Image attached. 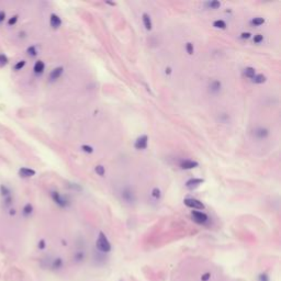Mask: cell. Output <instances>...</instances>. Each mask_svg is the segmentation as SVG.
<instances>
[{
	"label": "cell",
	"instance_id": "cell-29",
	"mask_svg": "<svg viewBox=\"0 0 281 281\" xmlns=\"http://www.w3.org/2000/svg\"><path fill=\"white\" fill-rule=\"evenodd\" d=\"M12 201H13L12 195H8L6 198H3V204H5V207H10L12 204Z\"/></svg>",
	"mask_w": 281,
	"mask_h": 281
},
{
	"label": "cell",
	"instance_id": "cell-38",
	"mask_svg": "<svg viewBox=\"0 0 281 281\" xmlns=\"http://www.w3.org/2000/svg\"><path fill=\"white\" fill-rule=\"evenodd\" d=\"M250 35H252V34H250V33H248V32H243V33L241 34V37H242V39H244V40H245V39L247 40V39H249V37H250Z\"/></svg>",
	"mask_w": 281,
	"mask_h": 281
},
{
	"label": "cell",
	"instance_id": "cell-5",
	"mask_svg": "<svg viewBox=\"0 0 281 281\" xmlns=\"http://www.w3.org/2000/svg\"><path fill=\"white\" fill-rule=\"evenodd\" d=\"M122 199L126 201L127 203H133L136 200V197H135V193L130 188H125L122 191Z\"/></svg>",
	"mask_w": 281,
	"mask_h": 281
},
{
	"label": "cell",
	"instance_id": "cell-9",
	"mask_svg": "<svg viewBox=\"0 0 281 281\" xmlns=\"http://www.w3.org/2000/svg\"><path fill=\"white\" fill-rule=\"evenodd\" d=\"M19 176L21 178H31L35 176V170L28 168V167H22L19 169Z\"/></svg>",
	"mask_w": 281,
	"mask_h": 281
},
{
	"label": "cell",
	"instance_id": "cell-39",
	"mask_svg": "<svg viewBox=\"0 0 281 281\" xmlns=\"http://www.w3.org/2000/svg\"><path fill=\"white\" fill-rule=\"evenodd\" d=\"M39 247H40L41 249H43V248H45V241H44V239L40 241V243H39Z\"/></svg>",
	"mask_w": 281,
	"mask_h": 281
},
{
	"label": "cell",
	"instance_id": "cell-26",
	"mask_svg": "<svg viewBox=\"0 0 281 281\" xmlns=\"http://www.w3.org/2000/svg\"><path fill=\"white\" fill-rule=\"evenodd\" d=\"M95 171L97 172L99 176H101V177H102V176H104V174H106V169H104V167L101 166V165H98V166H96Z\"/></svg>",
	"mask_w": 281,
	"mask_h": 281
},
{
	"label": "cell",
	"instance_id": "cell-18",
	"mask_svg": "<svg viewBox=\"0 0 281 281\" xmlns=\"http://www.w3.org/2000/svg\"><path fill=\"white\" fill-rule=\"evenodd\" d=\"M32 212H33V207H32V204L26 203L22 209L23 215H24V216H29V215L32 214Z\"/></svg>",
	"mask_w": 281,
	"mask_h": 281
},
{
	"label": "cell",
	"instance_id": "cell-3",
	"mask_svg": "<svg viewBox=\"0 0 281 281\" xmlns=\"http://www.w3.org/2000/svg\"><path fill=\"white\" fill-rule=\"evenodd\" d=\"M184 203L186 204L188 208H191V209H195V210H203L204 208V204L201 202V201L197 200V199H193V198H187L184 200Z\"/></svg>",
	"mask_w": 281,
	"mask_h": 281
},
{
	"label": "cell",
	"instance_id": "cell-23",
	"mask_svg": "<svg viewBox=\"0 0 281 281\" xmlns=\"http://www.w3.org/2000/svg\"><path fill=\"white\" fill-rule=\"evenodd\" d=\"M26 53H28V55H29L30 57H35L37 55L36 47H35V46H30V47H28V49H26Z\"/></svg>",
	"mask_w": 281,
	"mask_h": 281
},
{
	"label": "cell",
	"instance_id": "cell-10",
	"mask_svg": "<svg viewBox=\"0 0 281 281\" xmlns=\"http://www.w3.org/2000/svg\"><path fill=\"white\" fill-rule=\"evenodd\" d=\"M49 24H51V26H52L53 29H58L60 26V24H62V20H60V18L57 15L52 13L51 17H49Z\"/></svg>",
	"mask_w": 281,
	"mask_h": 281
},
{
	"label": "cell",
	"instance_id": "cell-36",
	"mask_svg": "<svg viewBox=\"0 0 281 281\" xmlns=\"http://www.w3.org/2000/svg\"><path fill=\"white\" fill-rule=\"evenodd\" d=\"M259 281H269V278H268V276L266 273H261L259 276Z\"/></svg>",
	"mask_w": 281,
	"mask_h": 281
},
{
	"label": "cell",
	"instance_id": "cell-32",
	"mask_svg": "<svg viewBox=\"0 0 281 281\" xmlns=\"http://www.w3.org/2000/svg\"><path fill=\"white\" fill-rule=\"evenodd\" d=\"M186 49H187V53L190 55H192L193 52H195V49H193V44L191 43H187L186 45Z\"/></svg>",
	"mask_w": 281,
	"mask_h": 281
},
{
	"label": "cell",
	"instance_id": "cell-27",
	"mask_svg": "<svg viewBox=\"0 0 281 281\" xmlns=\"http://www.w3.org/2000/svg\"><path fill=\"white\" fill-rule=\"evenodd\" d=\"M24 66H25V60H23V59L19 60L15 66H13V69H15V70H20V69H22Z\"/></svg>",
	"mask_w": 281,
	"mask_h": 281
},
{
	"label": "cell",
	"instance_id": "cell-21",
	"mask_svg": "<svg viewBox=\"0 0 281 281\" xmlns=\"http://www.w3.org/2000/svg\"><path fill=\"white\" fill-rule=\"evenodd\" d=\"M252 81L255 83H262L266 81V76L262 74H259V75H255V77L252 78Z\"/></svg>",
	"mask_w": 281,
	"mask_h": 281
},
{
	"label": "cell",
	"instance_id": "cell-1",
	"mask_svg": "<svg viewBox=\"0 0 281 281\" xmlns=\"http://www.w3.org/2000/svg\"><path fill=\"white\" fill-rule=\"evenodd\" d=\"M96 246H97L98 250H100L101 252H109L111 250V244L102 232L99 233L98 239L96 242Z\"/></svg>",
	"mask_w": 281,
	"mask_h": 281
},
{
	"label": "cell",
	"instance_id": "cell-33",
	"mask_svg": "<svg viewBox=\"0 0 281 281\" xmlns=\"http://www.w3.org/2000/svg\"><path fill=\"white\" fill-rule=\"evenodd\" d=\"M81 149H83L85 153H88V154H91L93 152V148L91 146H88V145H83L81 146Z\"/></svg>",
	"mask_w": 281,
	"mask_h": 281
},
{
	"label": "cell",
	"instance_id": "cell-35",
	"mask_svg": "<svg viewBox=\"0 0 281 281\" xmlns=\"http://www.w3.org/2000/svg\"><path fill=\"white\" fill-rule=\"evenodd\" d=\"M211 278V273H205L201 276V281H209Z\"/></svg>",
	"mask_w": 281,
	"mask_h": 281
},
{
	"label": "cell",
	"instance_id": "cell-19",
	"mask_svg": "<svg viewBox=\"0 0 281 281\" xmlns=\"http://www.w3.org/2000/svg\"><path fill=\"white\" fill-rule=\"evenodd\" d=\"M244 75L246 76V77L248 78H254L256 75V70L255 68H252V67H246V68L244 69Z\"/></svg>",
	"mask_w": 281,
	"mask_h": 281
},
{
	"label": "cell",
	"instance_id": "cell-25",
	"mask_svg": "<svg viewBox=\"0 0 281 281\" xmlns=\"http://www.w3.org/2000/svg\"><path fill=\"white\" fill-rule=\"evenodd\" d=\"M208 7L211 9H218L220 7H221V2H218V1H216V0H213V1H210V2L207 3Z\"/></svg>",
	"mask_w": 281,
	"mask_h": 281
},
{
	"label": "cell",
	"instance_id": "cell-14",
	"mask_svg": "<svg viewBox=\"0 0 281 281\" xmlns=\"http://www.w3.org/2000/svg\"><path fill=\"white\" fill-rule=\"evenodd\" d=\"M45 69V64L42 62V60H37L36 63L34 64V67H33V70L36 75H41L44 72Z\"/></svg>",
	"mask_w": 281,
	"mask_h": 281
},
{
	"label": "cell",
	"instance_id": "cell-31",
	"mask_svg": "<svg viewBox=\"0 0 281 281\" xmlns=\"http://www.w3.org/2000/svg\"><path fill=\"white\" fill-rule=\"evenodd\" d=\"M18 19H19V17H18L17 15H12V17L8 20V25H10V26L15 25V23L18 22Z\"/></svg>",
	"mask_w": 281,
	"mask_h": 281
},
{
	"label": "cell",
	"instance_id": "cell-15",
	"mask_svg": "<svg viewBox=\"0 0 281 281\" xmlns=\"http://www.w3.org/2000/svg\"><path fill=\"white\" fill-rule=\"evenodd\" d=\"M63 266H64V261H63V259L62 258H55L54 260H53V262H52V267L54 268L55 270H59V269H62L63 268Z\"/></svg>",
	"mask_w": 281,
	"mask_h": 281
},
{
	"label": "cell",
	"instance_id": "cell-12",
	"mask_svg": "<svg viewBox=\"0 0 281 281\" xmlns=\"http://www.w3.org/2000/svg\"><path fill=\"white\" fill-rule=\"evenodd\" d=\"M268 135H269V131L265 129V127H258V129L255 130V136L259 140H264Z\"/></svg>",
	"mask_w": 281,
	"mask_h": 281
},
{
	"label": "cell",
	"instance_id": "cell-2",
	"mask_svg": "<svg viewBox=\"0 0 281 281\" xmlns=\"http://www.w3.org/2000/svg\"><path fill=\"white\" fill-rule=\"evenodd\" d=\"M191 218L195 223L198 224H205L209 221V216L204 212H201V211H192Z\"/></svg>",
	"mask_w": 281,
	"mask_h": 281
},
{
	"label": "cell",
	"instance_id": "cell-16",
	"mask_svg": "<svg viewBox=\"0 0 281 281\" xmlns=\"http://www.w3.org/2000/svg\"><path fill=\"white\" fill-rule=\"evenodd\" d=\"M143 23L144 25H145V28H146L147 30H151L152 29V20H151V17H149L147 13H144L143 15Z\"/></svg>",
	"mask_w": 281,
	"mask_h": 281
},
{
	"label": "cell",
	"instance_id": "cell-28",
	"mask_svg": "<svg viewBox=\"0 0 281 281\" xmlns=\"http://www.w3.org/2000/svg\"><path fill=\"white\" fill-rule=\"evenodd\" d=\"M8 64V57L5 54H0V67L6 66Z\"/></svg>",
	"mask_w": 281,
	"mask_h": 281
},
{
	"label": "cell",
	"instance_id": "cell-8",
	"mask_svg": "<svg viewBox=\"0 0 281 281\" xmlns=\"http://www.w3.org/2000/svg\"><path fill=\"white\" fill-rule=\"evenodd\" d=\"M63 73H64V68H63V67H56V68H54L52 72L49 73V81L57 80L58 78H59L60 76L63 75Z\"/></svg>",
	"mask_w": 281,
	"mask_h": 281
},
{
	"label": "cell",
	"instance_id": "cell-20",
	"mask_svg": "<svg viewBox=\"0 0 281 281\" xmlns=\"http://www.w3.org/2000/svg\"><path fill=\"white\" fill-rule=\"evenodd\" d=\"M74 259L76 262H81V261L85 259V252H83V250L76 252V254H75V256H74Z\"/></svg>",
	"mask_w": 281,
	"mask_h": 281
},
{
	"label": "cell",
	"instance_id": "cell-4",
	"mask_svg": "<svg viewBox=\"0 0 281 281\" xmlns=\"http://www.w3.org/2000/svg\"><path fill=\"white\" fill-rule=\"evenodd\" d=\"M51 197H52V199L54 200L55 203L57 204V205H59V207H62V208H66L67 205L69 204L68 201L64 198L63 195H60L57 191H52V192H51Z\"/></svg>",
	"mask_w": 281,
	"mask_h": 281
},
{
	"label": "cell",
	"instance_id": "cell-41",
	"mask_svg": "<svg viewBox=\"0 0 281 281\" xmlns=\"http://www.w3.org/2000/svg\"><path fill=\"white\" fill-rule=\"evenodd\" d=\"M10 214H11V215H12V214L15 215V209H13V210H11V212H10Z\"/></svg>",
	"mask_w": 281,
	"mask_h": 281
},
{
	"label": "cell",
	"instance_id": "cell-13",
	"mask_svg": "<svg viewBox=\"0 0 281 281\" xmlns=\"http://www.w3.org/2000/svg\"><path fill=\"white\" fill-rule=\"evenodd\" d=\"M222 88V83L220 80H213L210 83V91L212 93H218Z\"/></svg>",
	"mask_w": 281,
	"mask_h": 281
},
{
	"label": "cell",
	"instance_id": "cell-22",
	"mask_svg": "<svg viewBox=\"0 0 281 281\" xmlns=\"http://www.w3.org/2000/svg\"><path fill=\"white\" fill-rule=\"evenodd\" d=\"M213 26L216 28V29H225L226 28V23L224 22L223 20H216L213 22Z\"/></svg>",
	"mask_w": 281,
	"mask_h": 281
},
{
	"label": "cell",
	"instance_id": "cell-17",
	"mask_svg": "<svg viewBox=\"0 0 281 281\" xmlns=\"http://www.w3.org/2000/svg\"><path fill=\"white\" fill-rule=\"evenodd\" d=\"M0 193H1L2 198H6L8 195H11V190L9 189L6 185H1L0 186Z\"/></svg>",
	"mask_w": 281,
	"mask_h": 281
},
{
	"label": "cell",
	"instance_id": "cell-7",
	"mask_svg": "<svg viewBox=\"0 0 281 281\" xmlns=\"http://www.w3.org/2000/svg\"><path fill=\"white\" fill-rule=\"evenodd\" d=\"M147 142H148V137L146 135H142L137 140H135L134 146L136 149H145L147 147Z\"/></svg>",
	"mask_w": 281,
	"mask_h": 281
},
{
	"label": "cell",
	"instance_id": "cell-34",
	"mask_svg": "<svg viewBox=\"0 0 281 281\" xmlns=\"http://www.w3.org/2000/svg\"><path fill=\"white\" fill-rule=\"evenodd\" d=\"M262 40H264V36L261 34H256L255 36H254V42H255V43H260Z\"/></svg>",
	"mask_w": 281,
	"mask_h": 281
},
{
	"label": "cell",
	"instance_id": "cell-11",
	"mask_svg": "<svg viewBox=\"0 0 281 281\" xmlns=\"http://www.w3.org/2000/svg\"><path fill=\"white\" fill-rule=\"evenodd\" d=\"M199 164L195 161H190V159H186V161H182L180 163V167L182 169H192V168H195L198 167Z\"/></svg>",
	"mask_w": 281,
	"mask_h": 281
},
{
	"label": "cell",
	"instance_id": "cell-40",
	"mask_svg": "<svg viewBox=\"0 0 281 281\" xmlns=\"http://www.w3.org/2000/svg\"><path fill=\"white\" fill-rule=\"evenodd\" d=\"M165 73H166L167 75H170L171 74V68H170V67H167L166 70H165Z\"/></svg>",
	"mask_w": 281,
	"mask_h": 281
},
{
	"label": "cell",
	"instance_id": "cell-24",
	"mask_svg": "<svg viewBox=\"0 0 281 281\" xmlns=\"http://www.w3.org/2000/svg\"><path fill=\"white\" fill-rule=\"evenodd\" d=\"M264 22H265L264 19H262V18H259V17L254 18V19H252V20L250 21V23H252V25H255V26L261 25V24H264Z\"/></svg>",
	"mask_w": 281,
	"mask_h": 281
},
{
	"label": "cell",
	"instance_id": "cell-6",
	"mask_svg": "<svg viewBox=\"0 0 281 281\" xmlns=\"http://www.w3.org/2000/svg\"><path fill=\"white\" fill-rule=\"evenodd\" d=\"M204 182L203 179H200V178H191V179H189V180L186 182V187L188 188V189L190 190H193L195 189V188H198L200 185H202Z\"/></svg>",
	"mask_w": 281,
	"mask_h": 281
},
{
	"label": "cell",
	"instance_id": "cell-30",
	"mask_svg": "<svg viewBox=\"0 0 281 281\" xmlns=\"http://www.w3.org/2000/svg\"><path fill=\"white\" fill-rule=\"evenodd\" d=\"M152 195H153V198L159 199V198H161V190L158 189V188H154V189L152 190Z\"/></svg>",
	"mask_w": 281,
	"mask_h": 281
},
{
	"label": "cell",
	"instance_id": "cell-37",
	"mask_svg": "<svg viewBox=\"0 0 281 281\" xmlns=\"http://www.w3.org/2000/svg\"><path fill=\"white\" fill-rule=\"evenodd\" d=\"M5 19H6V12L5 11H0V24L5 21Z\"/></svg>",
	"mask_w": 281,
	"mask_h": 281
}]
</instances>
